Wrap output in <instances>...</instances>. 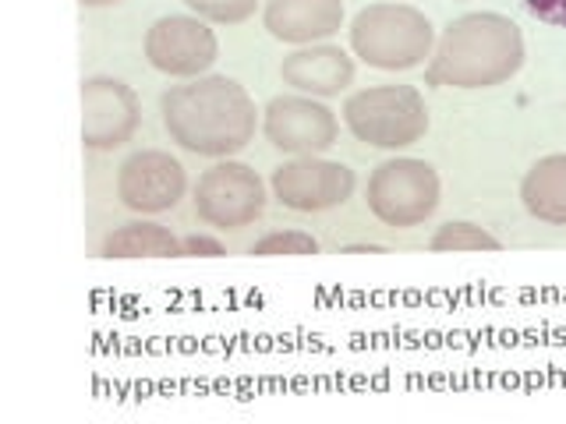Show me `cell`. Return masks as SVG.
<instances>
[{"label": "cell", "mask_w": 566, "mask_h": 424, "mask_svg": "<svg viewBox=\"0 0 566 424\" xmlns=\"http://www.w3.org/2000/svg\"><path fill=\"white\" fill-rule=\"evenodd\" d=\"M170 141L195 156H234L255 138L259 110L248 88L227 75H202L174 85L159 99Z\"/></svg>", "instance_id": "cell-1"}, {"label": "cell", "mask_w": 566, "mask_h": 424, "mask_svg": "<svg viewBox=\"0 0 566 424\" xmlns=\"http://www.w3.org/2000/svg\"><path fill=\"white\" fill-rule=\"evenodd\" d=\"M524 64V35L517 22L495 11L460 14L442 29L424 78L439 88H492Z\"/></svg>", "instance_id": "cell-2"}, {"label": "cell", "mask_w": 566, "mask_h": 424, "mask_svg": "<svg viewBox=\"0 0 566 424\" xmlns=\"http://www.w3.org/2000/svg\"><path fill=\"white\" fill-rule=\"evenodd\" d=\"M350 50L368 67L411 71L436 50V29L411 4H368L350 22Z\"/></svg>", "instance_id": "cell-3"}, {"label": "cell", "mask_w": 566, "mask_h": 424, "mask_svg": "<svg viewBox=\"0 0 566 424\" xmlns=\"http://www.w3.org/2000/svg\"><path fill=\"white\" fill-rule=\"evenodd\" d=\"M344 124L371 149H407L429 135V106L415 85H371L344 103Z\"/></svg>", "instance_id": "cell-4"}, {"label": "cell", "mask_w": 566, "mask_h": 424, "mask_svg": "<svg viewBox=\"0 0 566 424\" xmlns=\"http://www.w3.org/2000/svg\"><path fill=\"white\" fill-rule=\"evenodd\" d=\"M365 202L386 226H421L439 209V173L424 159H386L368 173Z\"/></svg>", "instance_id": "cell-5"}, {"label": "cell", "mask_w": 566, "mask_h": 424, "mask_svg": "<svg viewBox=\"0 0 566 424\" xmlns=\"http://www.w3.org/2000/svg\"><path fill=\"white\" fill-rule=\"evenodd\" d=\"M195 212L220 230H241L252 226L265 212V184L262 177L238 159L202 170L195 184Z\"/></svg>", "instance_id": "cell-6"}, {"label": "cell", "mask_w": 566, "mask_h": 424, "mask_svg": "<svg viewBox=\"0 0 566 424\" xmlns=\"http://www.w3.org/2000/svg\"><path fill=\"white\" fill-rule=\"evenodd\" d=\"M220 43L217 32L206 25V18L167 14L146 32V61L174 78H202L217 64Z\"/></svg>", "instance_id": "cell-7"}, {"label": "cell", "mask_w": 566, "mask_h": 424, "mask_svg": "<svg viewBox=\"0 0 566 424\" xmlns=\"http://www.w3.org/2000/svg\"><path fill=\"white\" fill-rule=\"evenodd\" d=\"M262 131L270 146L291 156H318L336 146L340 120L315 96H276L262 110Z\"/></svg>", "instance_id": "cell-8"}, {"label": "cell", "mask_w": 566, "mask_h": 424, "mask_svg": "<svg viewBox=\"0 0 566 424\" xmlns=\"http://www.w3.org/2000/svg\"><path fill=\"white\" fill-rule=\"evenodd\" d=\"M273 194L283 209L294 212H326L344 205L358 177L350 167L333 163V159H318V156H294L291 163H280L273 170Z\"/></svg>", "instance_id": "cell-9"}, {"label": "cell", "mask_w": 566, "mask_h": 424, "mask_svg": "<svg viewBox=\"0 0 566 424\" xmlns=\"http://www.w3.org/2000/svg\"><path fill=\"white\" fill-rule=\"evenodd\" d=\"M142 124V106L120 78H88L82 85V141L85 149L111 152L132 141Z\"/></svg>", "instance_id": "cell-10"}, {"label": "cell", "mask_w": 566, "mask_h": 424, "mask_svg": "<svg viewBox=\"0 0 566 424\" xmlns=\"http://www.w3.org/2000/svg\"><path fill=\"white\" fill-rule=\"evenodd\" d=\"M188 177L185 167L164 149H142L132 152L120 163L117 173V194L120 202L142 216H156V212H170L185 199Z\"/></svg>", "instance_id": "cell-11"}, {"label": "cell", "mask_w": 566, "mask_h": 424, "mask_svg": "<svg viewBox=\"0 0 566 424\" xmlns=\"http://www.w3.org/2000/svg\"><path fill=\"white\" fill-rule=\"evenodd\" d=\"M262 25L280 43L329 40L344 25V0H265Z\"/></svg>", "instance_id": "cell-12"}, {"label": "cell", "mask_w": 566, "mask_h": 424, "mask_svg": "<svg viewBox=\"0 0 566 424\" xmlns=\"http://www.w3.org/2000/svg\"><path fill=\"white\" fill-rule=\"evenodd\" d=\"M280 78L283 85L297 88V93L305 96H340L344 88L354 82V61L350 53L340 50V46H305V50H294L283 57L280 64Z\"/></svg>", "instance_id": "cell-13"}, {"label": "cell", "mask_w": 566, "mask_h": 424, "mask_svg": "<svg viewBox=\"0 0 566 424\" xmlns=\"http://www.w3.org/2000/svg\"><path fill=\"white\" fill-rule=\"evenodd\" d=\"M521 202L535 220L566 226V152L545 156L524 173Z\"/></svg>", "instance_id": "cell-14"}, {"label": "cell", "mask_w": 566, "mask_h": 424, "mask_svg": "<svg viewBox=\"0 0 566 424\" xmlns=\"http://www.w3.org/2000/svg\"><path fill=\"white\" fill-rule=\"evenodd\" d=\"M103 258H185V247L159 223H124L103 241Z\"/></svg>", "instance_id": "cell-15"}, {"label": "cell", "mask_w": 566, "mask_h": 424, "mask_svg": "<svg viewBox=\"0 0 566 424\" xmlns=\"http://www.w3.org/2000/svg\"><path fill=\"white\" fill-rule=\"evenodd\" d=\"M432 252H500V237H492L485 226L468 223V220H450L442 223L432 241H429Z\"/></svg>", "instance_id": "cell-16"}, {"label": "cell", "mask_w": 566, "mask_h": 424, "mask_svg": "<svg viewBox=\"0 0 566 424\" xmlns=\"http://www.w3.org/2000/svg\"><path fill=\"white\" fill-rule=\"evenodd\" d=\"M252 255L276 258V255H318V241L305 230H273L262 241L252 244Z\"/></svg>", "instance_id": "cell-17"}, {"label": "cell", "mask_w": 566, "mask_h": 424, "mask_svg": "<svg viewBox=\"0 0 566 424\" xmlns=\"http://www.w3.org/2000/svg\"><path fill=\"white\" fill-rule=\"evenodd\" d=\"M185 4L199 18H206V22L241 25V22H248V18L259 11L262 0H185Z\"/></svg>", "instance_id": "cell-18"}, {"label": "cell", "mask_w": 566, "mask_h": 424, "mask_svg": "<svg viewBox=\"0 0 566 424\" xmlns=\"http://www.w3.org/2000/svg\"><path fill=\"white\" fill-rule=\"evenodd\" d=\"M521 4L531 18H538V22L566 29V0H521Z\"/></svg>", "instance_id": "cell-19"}, {"label": "cell", "mask_w": 566, "mask_h": 424, "mask_svg": "<svg viewBox=\"0 0 566 424\" xmlns=\"http://www.w3.org/2000/svg\"><path fill=\"white\" fill-rule=\"evenodd\" d=\"M181 247H185V255H191V258H220V255H227V247L217 237H206V234H195V237L181 241Z\"/></svg>", "instance_id": "cell-20"}, {"label": "cell", "mask_w": 566, "mask_h": 424, "mask_svg": "<svg viewBox=\"0 0 566 424\" xmlns=\"http://www.w3.org/2000/svg\"><path fill=\"white\" fill-rule=\"evenodd\" d=\"M82 8H111V4H120V0H78Z\"/></svg>", "instance_id": "cell-21"}]
</instances>
